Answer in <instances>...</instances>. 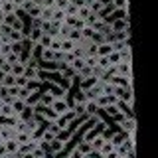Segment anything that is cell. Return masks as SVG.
<instances>
[{
  "instance_id": "26",
  "label": "cell",
  "mask_w": 158,
  "mask_h": 158,
  "mask_svg": "<svg viewBox=\"0 0 158 158\" xmlns=\"http://www.w3.org/2000/svg\"><path fill=\"white\" fill-rule=\"evenodd\" d=\"M42 6H46V8H56V0H42Z\"/></svg>"
},
{
  "instance_id": "11",
  "label": "cell",
  "mask_w": 158,
  "mask_h": 158,
  "mask_svg": "<svg viewBox=\"0 0 158 158\" xmlns=\"http://www.w3.org/2000/svg\"><path fill=\"white\" fill-rule=\"evenodd\" d=\"M0 83H2V85H6V87L16 85V75H14V73H4V75L0 77Z\"/></svg>"
},
{
  "instance_id": "22",
  "label": "cell",
  "mask_w": 158,
  "mask_h": 158,
  "mask_svg": "<svg viewBox=\"0 0 158 158\" xmlns=\"http://www.w3.org/2000/svg\"><path fill=\"white\" fill-rule=\"evenodd\" d=\"M77 10H79V6H75V4H71V2H67V6H65V14L77 16Z\"/></svg>"
},
{
  "instance_id": "24",
  "label": "cell",
  "mask_w": 158,
  "mask_h": 158,
  "mask_svg": "<svg viewBox=\"0 0 158 158\" xmlns=\"http://www.w3.org/2000/svg\"><path fill=\"white\" fill-rule=\"evenodd\" d=\"M16 85H18V87H26V85H28V77H26V75H18V77H16Z\"/></svg>"
},
{
  "instance_id": "2",
  "label": "cell",
  "mask_w": 158,
  "mask_h": 158,
  "mask_svg": "<svg viewBox=\"0 0 158 158\" xmlns=\"http://www.w3.org/2000/svg\"><path fill=\"white\" fill-rule=\"evenodd\" d=\"M69 107H71V103L67 101V97H56V99H53V103H52V109L57 113V115H63Z\"/></svg>"
},
{
  "instance_id": "18",
  "label": "cell",
  "mask_w": 158,
  "mask_h": 158,
  "mask_svg": "<svg viewBox=\"0 0 158 158\" xmlns=\"http://www.w3.org/2000/svg\"><path fill=\"white\" fill-rule=\"evenodd\" d=\"M52 14H53V8L42 6V14H40V18H42V20H52Z\"/></svg>"
},
{
  "instance_id": "10",
  "label": "cell",
  "mask_w": 158,
  "mask_h": 158,
  "mask_svg": "<svg viewBox=\"0 0 158 158\" xmlns=\"http://www.w3.org/2000/svg\"><path fill=\"white\" fill-rule=\"evenodd\" d=\"M77 46L75 40L71 38H61V52H73V48Z\"/></svg>"
},
{
  "instance_id": "1",
  "label": "cell",
  "mask_w": 158,
  "mask_h": 158,
  "mask_svg": "<svg viewBox=\"0 0 158 158\" xmlns=\"http://www.w3.org/2000/svg\"><path fill=\"white\" fill-rule=\"evenodd\" d=\"M115 75H123V77H132V61H125V59H121V61L115 65Z\"/></svg>"
},
{
  "instance_id": "15",
  "label": "cell",
  "mask_w": 158,
  "mask_h": 158,
  "mask_svg": "<svg viewBox=\"0 0 158 158\" xmlns=\"http://www.w3.org/2000/svg\"><path fill=\"white\" fill-rule=\"evenodd\" d=\"M18 10V6L12 2V0H6V2H2V12L4 14H14Z\"/></svg>"
},
{
  "instance_id": "7",
  "label": "cell",
  "mask_w": 158,
  "mask_h": 158,
  "mask_svg": "<svg viewBox=\"0 0 158 158\" xmlns=\"http://www.w3.org/2000/svg\"><path fill=\"white\" fill-rule=\"evenodd\" d=\"M53 99H56V97H53V93L48 89V91L40 93V105H46V107H49V105L53 103Z\"/></svg>"
},
{
  "instance_id": "28",
  "label": "cell",
  "mask_w": 158,
  "mask_h": 158,
  "mask_svg": "<svg viewBox=\"0 0 158 158\" xmlns=\"http://www.w3.org/2000/svg\"><path fill=\"white\" fill-rule=\"evenodd\" d=\"M12 2H14V4H16V6H18V8H22V4H24V2H26V0H12Z\"/></svg>"
},
{
  "instance_id": "21",
  "label": "cell",
  "mask_w": 158,
  "mask_h": 158,
  "mask_svg": "<svg viewBox=\"0 0 158 158\" xmlns=\"http://www.w3.org/2000/svg\"><path fill=\"white\" fill-rule=\"evenodd\" d=\"M30 93H32V91H30V89L28 87H20V91H18V99H24V101H26V99L30 97Z\"/></svg>"
},
{
  "instance_id": "19",
  "label": "cell",
  "mask_w": 158,
  "mask_h": 158,
  "mask_svg": "<svg viewBox=\"0 0 158 158\" xmlns=\"http://www.w3.org/2000/svg\"><path fill=\"white\" fill-rule=\"evenodd\" d=\"M49 42H52V36H49V34H42V38H40V46L42 48H49Z\"/></svg>"
},
{
  "instance_id": "3",
  "label": "cell",
  "mask_w": 158,
  "mask_h": 158,
  "mask_svg": "<svg viewBox=\"0 0 158 158\" xmlns=\"http://www.w3.org/2000/svg\"><path fill=\"white\" fill-rule=\"evenodd\" d=\"M117 125L121 127V131L131 132V131H136V118H135V115H127L121 123H117Z\"/></svg>"
},
{
  "instance_id": "5",
  "label": "cell",
  "mask_w": 158,
  "mask_h": 158,
  "mask_svg": "<svg viewBox=\"0 0 158 158\" xmlns=\"http://www.w3.org/2000/svg\"><path fill=\"white\" fill-rule=\"evenodd\" d=\"M4 146H6V150H8V156H16V152L20 148L16 138H8V140H4Z\"/></svg>"
},
{
  "instance_id": "8",
  "label": "cell",
  "mask_w": 158,
  "mask_h": 158,
  "mask_svg": "<svg viewBox=\"0 0 158 158\" xmlns=\"http://www.w3.org/2000/svg\"><path fill=\"white\" fill-rule=\"evenodd\" d=\"M8 36H10V42H12V44H20V42H24V40H26V36H24V30H14L12 28V32H10Z\"/></svg>"
},
{
  "instance_id": "17",
  "label": "cell",
  "mask_w": 158,
  "mask_h": 158,
  "mask_svg": "<svg viewBox=\"0 0 158 158\" xmlns=\"http://www.w3.org/2000/svg\"><path fill=\"white\" fill-rule=\"evenodd\" d=\"M107 57H109V61H111V65H117V63L123 59V57H121V52H118V49H113V52L109 53Z\"/></svg>"
},
{
  "instance_id": "27",
  "label": "cell",
  "mask_w": 158,
  "mask_h": 158,
  "mask_svg": "<svg viewBox=\"0 0 158 158\" xmlns=\"http://www.w3.org/2000/svg\"><path fill=\"white\" fill-rule=\"evenodd\" d=\"M0 156H8V150H6V146H4V142L0 144Z\"/></svg>"
},
{
  "instance_id": "6",
  "label": "cell",
  "mask_w": 158,
  "mask_h": 158,
  "mask_svg": "<svg viewBox=\"0 0 158 158\" xmlns=\"http://www.w3.org/2000/svg\"><path fill=\"white\" fill-rule=\"evenodd\" d=\"M49 91L53 93V97H65L67 95V87L57 85V83H49Z\"/></svg>"
},
{
  "instance_id": "20",
  "label": "cell",
  "mask_w": 158,
  "mask_h": 158,
  "mask_svg": "<svg viewBox=\"0 0 158 158\" xmlns=\"http://www.w3.org/2000/svg\"><path fill=\"white\" fill-rule=\"evenodd\" d=\"M12 52V42H6V44H0V53L2 56H8Z\"/></svg>"
},
{
  "instance_id": "12",
  "label": "cell",
  "mask_w": 158,
  "mask_h": 158,
  "mask_svg": "<svg viewBox=\"0 0 158 158\" xmlns=\"http://www.w3.org/2000/svg\"><path fill=\"white\" fill-rule=\"evenodd\" d=\"M12 73L14 75H24V73H26V63L24 61H16V63H12Z\"/></svg>"
},
{
  "instance_id": "30",
  "label": "cell",
  "mask_w": 158,
  "mask_h": 158,
  "mask_svg": "<svg viewBox=\"0 0 158 158\" xmlns=\"http://www.w3.org/2000/svg\"><path fill=\"white\" fill-rule=\"evenodd\" d=\"M0 8H2V0H0Z\"/></svg>"
},
{
  "instance_id": "25",
  "label": "cell",
  "mask_w": 158,
  "mask_h": 158,
  "mask_svg": "<svg viewBox=\"0 0 158 158\" xmlns=\"http://www.w3.org/2000/svg\"><path fill=\"white\" fill-rule=\"evenodd\" d=\"M0 71H2V73H12V63L4 61L2 65H0Z\"/></svg>"
},
{
  "instance_id": "9",
  "label": "cell",
  "mask_w": 158,
  "mask_h": 158,
  "mask_svg": "<svg viewBox=\"0 0 158 158\" xmlns=\"http://www.w3.org/2000/svg\"><path fill=\"white\" fill-rule=\"evenodd\" d=\"M16 128L14 127H2L0 128V136L4 138V140H8V138H16Z\"/></svg>"
},
{
  "instance_id": "14",
  "label": "cell",
  "mask_w": 158,
  "mask_h": 158,
  "mask_svg": "<svg viewBox=\"0 0 158 158\" xmlns=\"http://www.w3.org/2000/svg\"><path fill=\"white\" fill-rule=\"evenodd\" d=\"M63 20H65V10H61V8H53L52 22H59V24H61Z\"/></svg>"
},
{
  "instance_id": "16",
  "label": "cell",
  "mask_w": 158,
  "mask_h": 158,
  "mask_svg": "<svg viewBox=\"0 0 158 158\" xmlns=\"http://www.w3.org/2000/svg\"><path fill=\"white\" fill-rule=\"evenodd\" d=\"M113 8H115L117 12L128 10V0H113Z\"/></svg>"
},
{
  "instance_id": "29",
  "label": "cell",
  "mask_w": 158,
  "mask_h": 158,
  "mask_svg": "<svg viewBox=\"0 0 158 158\" xmlns=\"http://www.w3.org/2000/svg\"><path fill=\"white\" fill-rule=\"evenodd\" d=\"M4 18H6V14H4V12H2V8H0V24L4 22Z\"/></svg>"
},
{
  "instance_id": "4",
  "label": "cell",
  "mask_w": 158,
  "mask_h": 158,
  "mask_svg": "<svg viewBox=\"0 0 158 158\" xmlns=\"http://www.w3.org/2000/svg\"><path fill=\"white\" fill-rule=\"evenodd\" d=\"M111 52H113V42L105 40V42L97 44V56H109Z\"/></svg>"
},
{
  "instance_id": "13",
  "label": "cell",
  "mask_w": 158,
  "mask_h": 158,
  "mask_svg": "<svg viewBox=\"0 0 158 158\" xmlns=\"http://www.w3.org/2000/svg\"><path fill=\"white\" fill-rule=\"evenodd\" d=\"M12 109H14V113H16V115H20V113L24 111V109H26V101H24V99H14L12 101Z\"/></svg>"
},
{
  "instance_id": "23",
  "label": "cell",
  "mask_w": 158,
  "mask_h": 158,
  "mask_svg": "<svg viewBox=\"0 0 158 158\" xmlns=\"http://www.w3.org/2000/svg\"><path fill=\"white\" fill-rule=\"evenodd\" d=\"M6 61H8V63H16V61H20V53H16V52H10L8 56H6Z\"/></svg>"
}]
</instances>
